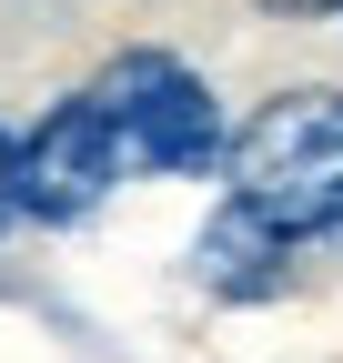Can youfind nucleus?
<instances>
[{
  "instance_id": "nucleus-1",
  "label": "nucleus",
  "mask_w": 343,
  "mask_h": 363,
  "mask_svg": "<svg viewBox=\"0 0 343 363\" xmlns=\"http://www.w3.org/2000/svg\"><path fill=\"white\" fill-rule=\"evenodd\" d=\"M232 212H252L273 242H313L343 222V91H283L232 142Z\"/></svg>"
},
{
  "instance_id": "nucleus-4",
  "label": "nucleus",
  "mask_w": 343,
  "mask_h": 363,
  "mask_svg": "<svg viewBox=\"0 0 343 363\" xmlns=\"http://www.w3.org/2000/svg\"><path fill=\"white\" fill-rule=\"evenodd\" d=\"M283 252H293V242H273L252 212L223 202V212L202 222V242H192V272H202L212 293H232V303H263V293L283 283Z\"/></svg>"
},
{
  "instance_id": "nucleus-6",
  "label": "nucleus",
  "mask_w": 343,
  "mask_h": 363,
  "mask_svg": "<svg viewBox=\"0 0 343 363\" xmlns=\"http://www.w3.org/2000/svg\"><path fill=\"white\" fill-rule=\"evenodd\" d=\"M273 11H333V0H273Z\"/></svg>"
},
{
  "instance_id": "nucleus-3",
  "label": "nucleus",
  "mask_w": 343,
  "mask_h": 363,
  "mask_svg": "<svg viewBox=\"0 0 343 363\" xmlns=\"http://www.w3.org/2000/svg\"><path fill=\"white\" fill-rule=\"evenodd\" d=\"M11 172H21V212L30 222H81L111 182H121V152L91 111V91H71L30 121V142H11Z\"/></svg>"
},
{
  "instance_id": "nucleus-2",
  "label": "nucleus",
  "mask_w": 343,
  "mask_h": 363,
  "mask_svg": "<svg viewBox=\"0 0 343 363\" xmlns=\"http://www.w3.org/2000/svg\"><path fill=\"white\" fill-rule=\"evenodd\" d=\"M91 111H101L111 152H121V182L132 172H212L223 162V101L172 51H121L91 81Z\"/></svg>"
},
{
  "instance_id": "nucleus-5",
  "label": "nucleus",
  "mask_w": 343,
  "mask_h": 363,
  "mask_svg": "<svg viewBox=\"0 0 343 363\" xmlns=\"http://www.w3.org/2000/svg\"><path fill=\"white\" fill-rule=\"evenodd\" d=\"M21 222V172H11V131H0V233Z\"/></svg>"
},
{
  "instance_id": "nucleus-7",
  "label": "nucleus",
  "mask_w": 343,
  "mask_h": 363,
  "mask_svg": "<svg viewBox=\"0 0 343 363\" xmlns=\"http://www.w3.org/2000/svg\"><path fill=\"white\" fill-rule=\"evenodd\" d=\"M333 11H343V0H333Z\"/></svg>"
}]
</instances>
